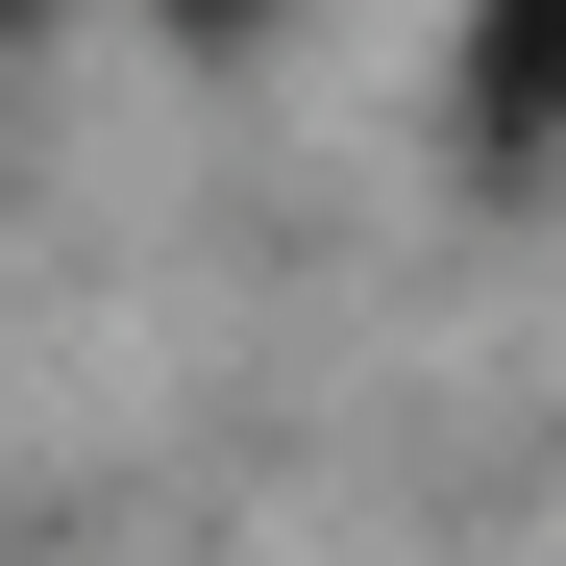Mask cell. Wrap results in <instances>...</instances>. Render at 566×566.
Listing matches in <instances>:
<instances>
[{
  "instance_id": "1",
  "label": "cell",
  "mask_w": 566,
  "mask_h": 566,
  "mask_svg": "<svg viewBox=\"0 0 566 566\" xmlns=\"http://www.w3.org/2000/svg\"><path fill=\"white\" fill-rule=\"evenodd\" d=\"M566 148V0H468V172Z\"/></svg>"
},
{
  "instance_id": "2",
  "label": "cell",
  "mask_w": 566,
  "mask_h": 566,
  "mask_svg": "<svg viewBox=\"0 0 566 566\" xmlns=\"http://www.w3.org/2000/svg\"><path fill=\"white\" fill-rule=\"evenodd\" d=\"M172 25H198V50H247V25H271V0H172Z\"/></svg>"
},
{
  "instance_id": "3",
  "label": "cell",
  "mask_w": 566,
  "mask_h": 566,
  "mask_svg": "<svg viewBox=\"0 0 566 566\" xmlns=\"http://www.w3.org/2000/svg\"><path fill=\"white\" fill-rule=\"evenodd\" d=\"M0 25H50V0H0Z\"/></svg>"
}]
</instances>
